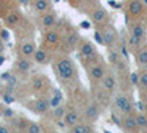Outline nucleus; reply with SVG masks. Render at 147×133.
Segmentation results:
<instances>
[{
  "label": "nucleus",
  "mask_w": 147,
  "mask_h": 133,
  "mask_svg": "<svg viewBox=\"0 0 147 133\" xmlns=\"http://www.w3.org/2000/svg\"><path fill=\"white\" fill-rule=\"evenodd\" d=\"M60 40V35L57 31L55 30H50V31H47L46 33V43L47 44H50V46H56Z\"/></svg>",
  "instance_id": "412c9836"
},
{
  "label": "nucleus",
  "mask_w": 147,
  "mask_h": 133,
  "mask_svg": "<svg viewBox=\"0 0 147 133\" xmlns=\"http://www.w3.org/2000/svg\"><path fill=\"white\" fill-rule=\"evenodd\" d=\"M65 114H66V110H65V106H63V105H57L56 108H53V118H55V120L63 118Z\"/></svg>",
  "instance_id": "bb28decb"
},
{
  "label": "nucleus",
  "mask_w": 147,
  "mask_h": 133,
  "mask_svg": "<svg viewBox=\"0 0 147 133\" xmlns=\"http://www.w3.org/2000/svg\"><path fill=\"white\" fill-rule=\"evenodd\" d=\"M136 106H137V110H138V111H144V104H143V102H137Z\"/></svg>",
  "instance_id": "58836bf2"
},
{
  "label": "nucleus",
  "mask_w": 147,
  "mask_h": 133,
  "mask_svg": "<svg viewBox=\"0 0 147 133\" xmlns=\"http://www.w3.org/2000/svg\"><path fill=\"white\" fill-rule=\"evenodd\" d=\"M19 19H21L19 12L13 10V12H9V14L6 15V18H5V24H6L7 27H15L16 24L19 22Z\"/></svg>",
  "instance_id": "f3484780"
},
{
  "label": "nucleus",
  "mask_w": 147,
  "mask_h": 133,
  "mask_svg": "<svg viewBox=\"0 0 147 133\" xmlns=\"http://www.w3.org/2000/svg\"><path fill=\"white\" fill-rule=\"evenodd\" d=\"M124 37H125V35H122V37H121V43L118 46V49L121 52V56L124 58L125 61H128V58H129V46H128L127 39H124Z\"/></svg>",
  "instance_id": "a211bd4d"
},
{
  "label": "nucleus",
  "mask_w": 147,
  "mask_h": 133,
  "mask_svg": "<svg viewBox=\"0 0 147 133\" xmlns=\"http://www.w3.org/2000/svg\"><path fill=\"white\" fill-rule=\"evenodd\" d=\"M122 129L127 130V132H134V130L140 129L138 123H137V118L132 117L131 114L129 115H122Z\"/></svg>",
  "instance_id": "6e6552de"
},
{
  "label": "nucleus",
  "mask_w": 147,
  "mask_h": 133,
  "mask_svg": "<svg viewBox=\"0 0 147 133\" xmlns=\"http://www.w3.org/2000/svg\"><path fill=\"white\" fill-rule=\"evenodd\" d=\"M144 10L143 0H129L128 2V14L131 16H140Z\"/></svg>",
  "instance_id": "423d86ee"
},
{
  "label": "nucleus",
  "mask_w": 147,
  "mask_h": 133,
  "mask_svg": "<svg viewBox=\"0 0 147 133\" xmlns=\"http://www.w3.org/2000/svg\"><path fill=\"white\" fill-rule=\"evenodd\" d=\"M3 115H5V117H7V118H10L12 115H13V113H12L10 110H6V111L3 113Z\"/></svg>",
  "instance_id": "ea45409f"
},
{
  "label": "nucleus",
  "mask_w": 147,
  "mask_h": 133,
  "mask_svg": "<svg viewBox=\"0 0 147 133\" xmlns=\"http://www.w3.org/2000/svg\"><path fill=\"white\" fill-rule=\"evenodd\" d=\"M43 87H44V80L41 77H34L32 78V90L40 92Z\"/></svg>",
  "instance_id": "cd10ccee"
},
{
  "label": "nucleus",
  "mask_w": 147,
  "mask_h": 133,
  "mask_svg": "<svg viewBox=\"0 0 147 133\" xmlns=\"http://www.w3.org/2000/svg\"><path fill=\"white\" fill-rule=\"evenodd\" d=\"M34 61L37 62V64H46L47 61H49V53H47V50L46 49H37L35 50V53H34Z\"/></svg>",
  "instance_id": "aec40b11"
},
{
  "label": "nucleus",
  "mask_w": 147,
  "mask_h": 133,
  "mask_svg": "<svg viewBox=\"0 0 147 133\" xmlns=\"http://www.w3.org/2000/svg\"><path fill=\"white\" fill-rule=\"evenodd\" d=\"M141 42H143V39H138V37H136V35L129 34V37H128L129 50H136V49H138V47H141Z\"/></svg>",
  "instance_id": "393cba45"
},
{
  "label": "nucleus",
  "mask_w": 147,
  "mask_h": 133,
  "mask_svg": "<svg viewBox=\"0 0 147 133\" xmlns=\"http://www.w3.org/2000/svg\"><path fill=\"white\" fill-rule=\"evenodd\" d=\"M137 64L147 68V46L140 47V50L137 52Z\"/></svg>",
  "instance_id": "b1692460"
},
{
  "label": "nucleus",
  "mask_w": 147,
  "mask_h": 133,
  "mask_svg": "<svg viewBox=\"0 0 147 133\" xmlns=\"http://www.w3.org/2000/svg\"><path fill=\"white\" fill-rule=\"evenodd\" d=\"M63 120H65L66 126L72 129V127L75 126L77 123H80V114H78L77 111H68V113L65 114Z\"/></svg>",
  "instance_id": "4468645a"
},
{
  "label": "nucleus",
  "mask_w": 147,
  "mask_h": 133,
  "mask_svg": "<svg viewBox=\"0 0 147 133\" xmlns=\"http://www.w3.org/2000/svg\"><path fill=\"white\" fill-rule=\"evenodd\" d=\"M5 61H6V56H5V55L2 53V55H0V67L3 65V62H5Z\"/></svg>",
  "instance_id": "79ce46f5"
},
{
  "label": "nucleus",
  "mask_w": 147,
  "mask_h": 133,
  "mask_svg": "<svg viewBox=\"0 0 147 133\" xmlns=\"http://www.w3.org/2000/svg\"><path fill=\"white\" fill-rule=\"evenodd\" d=\"M56 21H57V16H56L55 12H47V14H44L43 18H41V22H40V24H41V28H44V30H52V28L55 27Z\"/></svg>",
  "instance_id": "1a4fd4ad"
},
{
  "label": "nucleus",
  "mask_w": 147,
  "mask_h": 133,
  "mask_svg": "<svg viewBox=\"0 0 147 133\" xmlns=\"http://www.w3.org/2000/svg\"><path fill=\"white\" fill-rule=\"evenodd\" d=\"M143 3H144V6H147V0H143Z\"/></svg>",
  "instance_id": "c03bdc74"
},
{
  "label": "nucleus",
  "mask_w": 147,
  "mask_h": 133,
  "mask_svg": "<svg viewBox=\"0 0 147 133\" xmlns=\"http://www.w3.org/2000/svg\"><path fill=\"white\" fill-rule=\"evenodd\" d=\"M129 33H131V35H136V37H138V39L146 37V28H144L143 24H138V22L132 24L131 28H129Z\"/></svg>",
  "instance_id": "2eb2a0df"
},
{
  "label": "nucleus",
  "mask_w": 147,
  "mask_h": 133,
  "mask_svg": "<svg viewBox=\"0 0 147 133\" xmlns=\"http://www.w3.org/2000/svg\"><path fill=\"white\" fill-rule=\"evenodd\" d=\"M15 67L19 72H22V74H25V72H28L31 70V61H30V58H19L16 59V62H15Z\"/></svg>",
  "instance_id": "ddd939ff"
},
{
  "label": "nucleus",
  "mask_w": 147,
  "mask_h": 133,
  "mask_svg": "<svg viewBox=\"0 0 147 133\" xmlns=\"http://www.w3.org/2000/svg\"><path fill=\"white\" fill-rule=\"evenodd\" d=\"M80 52H81V56L88 62H97V59H99L94 44L87 42V40H82L80 43Z\"/></svg>",
  "instance_id": "7ed1b4c3"
},
{
  "label": "nucleus",
  "mask_w": 147,
  "mask_h": 133,
  "mask_svg": "<svg viewBox=\"0 0 147 133\" xmlns=\"http://www.w3.org/2000/svg\"><path fill=\"white\" fill-rule=\"evenodd\" d=\"M9 132H10L9 126H6V124H0V133H9Z\"/></svg>",
  "instance_id": "e433bc0d"
},
{
  "label": "nucleus",
  "mask_w": 147,
  "mask_h": 133,
  "mask_svg": "<svg viewBox=\"0 0 147 133\" xmlns=\"http://www.w3.org/2000/svg\"><path fill=\"white\" fill-rule=\"evenodd\" d=\"M3 99H5V102H7V104H10V102H13V99L10 98V95H5V98H3Z\"/></svg>",
  "instance_id": "a19ab883"
},
{
  "label": "nucleus",
  "mask_w": 147,
  "mask_h": 133,
  "mask_svg": "<svg viewBox=\"0 0 147 133\" xmlns=\"http://www.w3.org/2000/svg\"><path fill=\"white\" fill-rule=\"evenodd\" d=\"M35 50H37V47H35L34 42H25V43H22V44H21V49H19L21 55H22V56H25V58H31V56H34Z\"/></svg>",
  "instance_id": "9b49d317"
},
{
  "label": "nucleus",
  "mask_w": 147,
  "mask_h": 133,
  "mask_svg": "<svg viewBox=\"0 0 147 133\" xmlns=\"http://www.w3.org/2000/svg\"><path fill=\"white\" fill-rule=\"evenodd\" d=\"M102 86H103V89H105V90H107V92L112 93V92L115 90V87H116V80H115V76H113V74H110V72H106L105 78L102 80Z\"/></svg>",
  "instance_id": "9d476101"
},
{
  "label": "nucleus",
  "mask_w": 147,
  "mask_h": 133,
  "mask_svg": "<svg viewBox=\"0 0 147 133\" xmlns=\"http://www.w3.org/2000/svg\"><path fill=\"white\" fill-rule=\"evenodd\" d=\"M110 118L113 120V123H115V124H116V126H118L119 129H122V121H121L122 118H119L116 113H112V114H110Z\"/></svg>",
  "instance_id": "72a5a7b5"
},
{
  "label": "nucleus",
  "mask_w": 147,
  "mask_h": 133,
  "mask_svg": "<svg viewBox=\"0 0 147 133\" xmlns=\"http://www.w3.org/2000/svg\"><path fill=\"white\" fill-rule=\"evenodd\" d=\"M115 106H116L118 113L122 114V115H129L134 111V105H132L131 99L128 98V95H125V93L116 95V98H115Z\"/></svg>",
  "instance_id": "f03ea898"
},
{
  "label": "nucleus",
  "mask_w": 147,
  "mask_h": 133,
  "mask_svg": "<svg viewBox=\"0 0 147 133\" xmlns=\"http://www.w3.org/2000/svg\"><path fill=\"white\" fill-rule=\"evenodd\" d=\"M0 39L2 40H9V33L6 30H2L0 31Z\"/></svg>",
  "instance_id": "f704fd0d"
},
{
  "label": "nucleus",
  "mask_w": 147,
  "mask_h": 133,
  "mask_svg": "<svg viewBox=\"0 0 147 133\" xmlns=\"http://www.w3.org/2000/svg\"><path fill=\"white\" fill-rule=\"evenodd\" d=\"M80 44V35L77 33H71L66 37V46L69 47V50H74Z\"/></svg>",
  "instance_id": "5701e85b"
},
{
  "label": "nucleus",
  "mask_w": 147,
  "mask_h": 133,
  "mask_svg": "<svg viewBox=\"0 0 147 133\" xmlns=\"http://www.w3.org/2000/svg\"><path fill=\"white\" fill-rule=\"evenodd\" d=\"M80 25H81V28H84V30H88V28H91V24H90L88 21H82V22L80 24Z\"/></svg>",
  "instance_id": "c9c22d12"
},
{
  "label": "nucleus",
  "mask_w": 147,
  "mask_h": 133,
  "mask_svg": "<svg viewBox=\"0 0 147 133\" xmlns=\"http://www.w3.org/2000/svg\"><path fill=\"white\" fill-rule=\"evenodd\" d=\"M121 52L119 49H113L112 46H109V61L113 65H119L121 64Z\"/></svg>",
  "instance_id": "4be33fe9"
},
{
  "label": "nucleus",
  "mask_w": 147,
  "mask_h": 133,
  "mask_svg": "<svg viewBox=\"0 0 147 133\" xmlns=\"http://www.w3.org/2000/svg\"><path fill=\"white\" fill-rule=\"evenodd\" d=\"M88 76H90V78L93 81H102L105 78V76H106V70H105V67L102 64L96 62L94 65H91L88 68Z\"/></svg>",
  "instance_id": "20e7f679"
},
{
  "label": "nucleus",
  "mask_w": 147,
  "mask_h": 133,
  "mask_svg": "<svg viewBox=\"0 0 147 133\" xmlns=\"http://www.w3.org/2000/svg\"><path fill=\"white\" fill-rule=\"evenodd\" d=\"M34 9L38 14H44L50 9V2L49 0H34Z\"/></svg>",
  "instance_id": "6ab92c4d"
},
{
  "label": "nucleus",
  "mask_w": 147,
  "mask_h": 133,
  "mask_svg": "<svg viewBox=\"0 0 147 133\" xmlns=\"http://www.w3.org/2000/svg\"><path fill=\"white\" fill-rule=\"evenodd\" d=\"M27 132H30V133H41L43 132V127L40 124H37V123H28Z\"/></svg>",
  "instance_id": "7c9ffc66"
},
{
  "label": "nucleus",
  "mask_w": 147,
  "mask_h": 133,
  "mask_svg": "<svg viewBox=\"0 0 147 133\" xmlns=\"http://www.w3.org/2000/svg\"><path fill=\"white\" fill-rule=\"evenodd\" d=\"M50 108H52L50 106V101L46 99V98H40V99H37L32 104V111L37 113V114H40V115L46 114L49 110H50Z\"/></svg>",
  "instance_id": "39448f33"
},
{
  "label": "nucleus",
  "mask_w": 147,
  "mask_h": 133,
  "mask_svg": "<svg viewBox=\"0 0 147 133\" xmlns=\"http://www.w3.org/2000/svg\"><path fill=\"white\" fill-rule=\"evenodd\" d=\"M85 118L88 120L90 123H96L97 118H99V108L96 104H90L85 108Z\"/></svg>",
  "instance_id": "f8f14e48"
},
{
  "label": "nucleus",
  "mask_w": 147,
  "mask_h": 133,
  "mask_svg": "<svg viewBox=\"0 0 147 133\" xmlns=\"http://www.w3.org/2000/svg\"><path fill=\"white\" fill-rule=\"evenodd\" d=\"M140 87L147 89V71H144V72L140 74Z\"/></svg>",
  "instance_id": "473e14b6"
},
{
  "label": "nucleus",
  "mask_w": 147,
  "mask_h": 133,
  "mask_svg": "<svg viewBox=\"0 0 147 133\" xmlns=\"http://www.w3.org/2000/svg\"><path fill=\"white\" fill-rule=\"evenodd\" d=\"M103 35H105L106 46H112L115 43V40H116V33H115L113 27H106L105 31H103Z\"/></svg>",
  "instance_id": "dca6fc26"
},
{
  "label": "nucleus",
  "mask_w": 147,
  "mask_h": 133,
  "mask_svg": "<svg viewBox=\"0 0 147 133\" xmlns=\"http://www.w3.org/2000/svg\"><path fill=\"white\" fill-rule=\"evenodd\" d=\"M129 83L132 86H140V74L138 71H132L129 74Z\"/></svg>",
  "instance_id": "c756f323"
},
{
  "label": "nucleus",
  "mask_w": 147,
  "mask_h": 133,
  "mask_svg": "<svg viewBox=\"0 0 147 133\" xmlns=\"http://www.w3.org/2000/svg\"><path fill=\"white\" fill-rule=\"evenodd\" d=\"M136 118H137V123H138L140 129H147V115L146 114H137Z\"/></svg>",
  "instance_id": "c85d7f7f"
},
{
  "label": "nucleus",
  "mask_w": 147,
  "mask_h": 133,
  "mask_svg": "<svg viewBox=\"0 0 147 133\" xmlns=\"http://www.w3.org/2000/svg\"><path fill=\"white\" fill-rule=\"evenodd\" d=\"M144 111L147 113V104H144Z\"/></svg>",
  "instance_id": "37998d69"
},
{
  "label": "nucleus",
  "mask_w": 147,
  "mask_h": 133,
  "mask_svg": "<svg viewBox=\"0 0 147 133\" xmlns=\"http://www.w3.org/2000/svg\"><path fill=\"white\" fill-rule=\"evenodd\" d=\"M94 40L99 43V44H102V46H106V42H105V35H103V33L102 31H99V30H96L94 31Z\"/></svg>",
  "instance_id": "2f4dec72"
},
{
  "label": "nucleus",
  "mask_w": 147,
  "mask_h": 133,
  "mask_svg": "<svg viewBox=\"0 0 147 133\" xmlns=\"http://www.w3.org/2000/svg\"><path fill=\"white\" fill-rule=\"evenodd\" d=\"M56 68H57V76L62 80H71L74 76H75V68H74L69 58L59 59Z\"/></svg>",
  "instance_id": "f257e3e1"
},
{
  "label": "nucleus",
  "mask_w": 147,
  "mask_h": 133,
  "mask_svg": "<svg viewBox=\"0 0 147 133\" xmlns=\"http://www.w3.org/2000/svg\"><path fill=\"white\" fill-rule=\"evenodd\" d=\"M72 132H75V133H88V132H93V127L88 126V124H84V123H77L72 127Z\"/></svg>",
  "instance_id": "a878e982"
},
{
  "label": "nucleus",
  "mask_w": 147,
  "mask_h": 133,
  "mask_svg": "<svg viewBox=\"0 0 147 133\" xmlns=\"http://www.w3.org/2000/svg\"><path fill=\"white\" fill-rule=\"evenodd\" d=\"M6 50V46H5V43H3V40L0 39V55H2L3 52Z\"/></svg>",
  "instance_id": "4c0bfd02"
},
{
  "label": "nucleus",
  "mask_w": 147,
  "mask_h": 133,
  "mask_svg": "<svg viewBox=\"0 0 147 133\" xmlns=\"http://www.w3.org/2000/svg\"><path fill=\"white\" fill-rule=\"evenodd\" d=\"M91 19L94 24H99V25L106 24L107 22V12L103 8H96L91 10Z\"/></svg>",
  "instance_id": "0eeeda50"
}]
</instances>
